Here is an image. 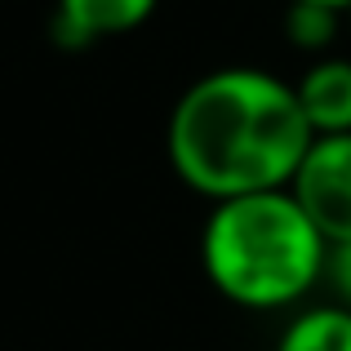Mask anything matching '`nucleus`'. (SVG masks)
I'll return each mask as SVG.
<instances>
[{
	"label": "nucleus",
	"instance_id": "nucleus-1",
	"mask_svg": "<svg viewBox=\"0 0 351 351\" xmlns=\"http://www.w3.org/2000/svg\"><path fill=\"white\" fill-rule=\"evenodd\" d=\"M311 138L289 80L263 67H218L178 94L165 156L196 196L218 205L289 187Z\"/></svg>",
	"mask_w": 351,
	"mask_h": 351
},
{
	"label": "nucleus",
	"instance_id": "nucleus-2",
	"mask_svg": "<svg viewBox=\"0 0 351 351\" xmlns=\"http://www.w3.org/2000/svg\"><path fill=\"white\" fill-rule=\"evenodd\" d=\"M329 263V240L289 187L218 200L200 227V267L227 302L249 311L298 307Z\"/></svg>",
	"mask_w": 351,
	"mask_h": 351
},
{
	"label": "nucleus",
	"instance_id": "nucleus-3",
	"mask_svg": "<svg viewBox=\"0 0 351 351\" xmlns=\"http://www.w3.org/2000/svg\"><path fill=\"white\" fill-rule=\"evenodd\" d=\"M329 245L351 240V134H316L289 182Z\"/></svg>",
	"mask_w": 351,
	"mask_h": 351
},
{
	"label": "nucleus",
	"instance_id": "nucleus-4",
	"mask_svg": "<svg viewBox=\"0 0 351 351\" xmlns=\"http://www.w3.org/2000/svg\"><path fill=\"white\" fill-rule=\"evenodd\" d=\"M160 0H53V36L67 49H85L107 36H129L156 14Z\"/></svg>",
	"mask_w": 351,
	"mask_h": 351
},
{
	"label": "nucleus",
	"instance_id": "nucleus-5",
	"mask_svg": "<svg viewBox=\"0 0 351 351\" xmlns=\"http://www.w3.org/2000/svg\"><path fill=\"white\" fill-rule=\"evenodd\" d=\"M311 134H351V58H316L293 80Z\"/></svg>",
	"mask_w": 351,
	"mask_h": 351
},
{
	"label": "nucleus",
	"instance_id": "nucleus-6",
	"mask_svg": "<svg viewBox=\"0 0 351 351\" xmlns=\"http://www.w3.org/2000/svg\"><path fill=\"white\" fill-rule=\"evenodd\" d=\"M276 351H351V311L338 302L298 311L276 338Z\"/></svg>",
	"mask_w": 351,
	"mask_h": 351
},
{
	"label": "nucleus",
	"instance_id": "nucleus-7",
	"mask_svg": "<svg viewBox=\"0 0 351 351\" xmlns=\"http://www.w3.org/2000/svg\"><path fill=\"white\" fill-rule=\"evenodd\" d=\"M338 18H343L338 9L289 0V9H285V36H289V45H298L302 53H325L338 36Z\"/></svg>",
	"mask_w": 351,
	"mask_h": 351
},
{
	"label": "nucleus",
	"instance_id": "nucleus-8",
	"mask_svg": "<svg viewBox=\"0 0 351 351\" xmlns=\"http://www.w3.org/2000/svg\"><path fill=\"white\" fill-rule=\"evenodd\" d=\"M325 276L338 293V307L351 311V240L343 245H329V263H325Z\"/></svg>",
	"mask_w": 351,
	"mask_h": 351
},
{
	"label": "nucleus",
	"instance_id": "nucleus-9",
	"mask_svg": "<svg viewBox=\"0 0 351 351\" xmlns=\"http://www.w3.org/2000/svg\"><path fill=\"white\" fill-rule=\"evenodd\" d=\"M298 5H325V9H338V14H347L351 0H298Z\"/></svg>",
	"mask_w": 351,
	"mask_h": 351
},
{
	"label": "nucleus",
	"instance_id": "nucleus-10",
	"mask_svg": "<svg viewBox=\"0 0 351 351\" xmlns=\"http://www.w3.org/2000/svg\"><path fill=\"white\" fill-rule=\"evenodd\" d=\"M347 23H351V5H347Z\"/></svg>",
	"mask_w": 351,
	"mask_h": 351
}]
</instances>
